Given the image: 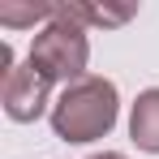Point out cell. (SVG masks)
Returning <instances> with one entry per match:
<instances>
[{
    "label": "cell",
    "mask_w": 159,
    "mask_h": 159,
    "mask_svg": "<svg viewBox=\"0 0 159 159\" xmlns=\"http://www.w3.org/2000/svg\"><path fill=\"white\" fill-rule=\"evenodd\" d=\"M116 116H120L116 82L86 73L82 82L65 86L60 99L52 103V133L69 146H86V142H99L116 129Z\"/></svg>",
    "instance_id": "obj_1"
},
{
    "label": "cell",
    "mask_w": 159,
    "mask_h": 159,
    "mask_svg": "<svg viewBox=\"0 0 159 159\" xmlns=\"http://www.w3.org/2000/svg\"><path fill=\"white\" fill-rule=\"evenodd\" d=\"M30 65L43 73L48 82H65V86H73V82L86 78V60H90V39H86V26H78L73 17H65L60 9H56V17L48 26L34 30V39H30Z\"/></svg>",
    "instance_id": "obj_2"
},
{
    "label": "cell",
    "mask_w": 159,
    "mask_h": 159,
    "mask_svg": "<svg viewBox=\"0 0 159 159\" xmlns=\"http://www.w3.org/2000/svg\"><path fill=\"white\" fill-rule=\"evenodd\" d=\"M48 90H52V82L43 78L34 65H17L9 78L0 82V103H4V116L9 120H17V125H30V120H39L43 116V107H48Z\"/></svg>",
    "instance_id": "obj_3"
},
{
    "label": "cell",
    "mask_w": 159,
    "mask_h": 159,
    "mask_svg": "<svg viewBox=\"0 0 159 159\" xmlns=\"http://www.w3.org/2000/svg\"><path fill=\"white\" fill-rule=\"evenodd\" d=\"M129 138L138 151L146 155H159V86L142 90L133 99V112H129Z\"/></svg>",
    "instance_id": "obj_4"
},
{
    "label": "cell",
    "mask_w": 159,
    "mask_h": 159,
    "mask_svg": "<svg viewBox=\"0 0 159 159\" xmlns=\"http://www.w3.org/2000/svg\"><path fill=\"white\" fill-rule=\"evenodd\" d=\"M56 9L78 26H125L138 13V4H86V0H60Z\"/></svg>",
    "instance_id": "obj_5"
},
{
    "label": "cell",
    "mask_w": 159,
    "mask_h": 159,
    "mask_svg": "<svg viewBox=\"0 0 159 159\" xmlns=\"http://www.w3.org/2000/svg\"><path fill=\"white\" fill-rule=\"evenodd\" d=\"M56 4L52 0H30V4H0V26H34V22H52Z\"/></svg>",
    "instance_id": "obj_6"
},
{
    "label": "cell",
    "mask_w": 159,
    "mask_h": 159,
    "mask_svg": "<svg viewBox=\"0 0 159 159\" xmlns=\"http://www.w3.org/2000/svg\"><path fill=\"white\" fill-rule=\"evenodd\" d=\"M90 159H129V155H120V151H99V155H90Z\"/></svg>",
    "instance_id": "obj_7"
}]
</instances>
